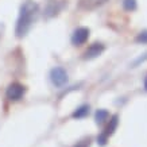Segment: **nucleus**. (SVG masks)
Here are the masks:
<instances>
[{
    "mask_svg": "<svg viewBox=\"0 0 147 147\" xmlns=\"http://www.w3.org/2000/svg\"><path fill=\"white\" fill-rule=\"evenodd\" d=\"M38 4L32 0H27L20 5V11H19V16L16 20V26H15V34L18 38L26 36V34L30 31L34 19H35L36 13H38Z\"/></svg>",
    "mask_w": 147,
    "mask_h": 147,
    "instance_id": "nucleus-1",
    "label": "nucleus"
},
{
    "mask_svg": "<svg viewBox=\"0 0 147 147\" xmlns=\"http://www.w3.org/2000/svg\"><path fill=\"white\" fill-rule=\"evenodd\" d=\"M50 80L55 88H62L67 82V73L61 66H55L50 70Z\"/></svg>",
    "mask_w": 147,
    "mask_h": 147,
    "instance_id": "nucleus-2",
    "label": "nucleus"
},
{
    "mask_svg": "<svg viewBox=\"0 0 147 147\" xmlns=\"http://www.w3.org/2000/svg\"><path fill=\"white\" fill-rule=\"evenodd\" d=\"M24 93H26V86L20 82H11L5 90V96L9 101H19Z\"/></svg>",
    "mask_w": 147,
    "mask_h": 147,
    "instance_id": "nucleus-3",
    "label": "nucleus"
},
{
    "mask_svg": "<svg viewBox=\"0 0 147 147\" xmlns=\"http://www.w3.org/2000/svg\"><path fill=\"white\" fill-rule=\"evenodd\" d=\"M89 38V28L78 27L71 34V43L74 46H82Z\"/></svg>",
    "mask_w": 147,
    "mask_h": 147,
    "instance_id": "nucleus-4",
    "label": "nucleus"
},
{
    "mask_svg": "<svg viewBox=\"0 0 147 147\" xmlns=\"http://www.w3.org/2000/svg\"><path fill=\"white\" fill-rule=\"evenodd\" d=\"M105 50V46L100 43V42H94L92 45L85 50L84 53V59H93V58H97L98 55H101L102 51Z\"/></svg>",
    "mask_w": 147,
    "mask_h": 147,
    "instance_id": "nucleus-5",
    "label": "nucleus"
},
{
    "mask_svg": "<svg viewBox=\"0 0 147 147\" xmlns=\"http://www.w3.org/2000/svg\"><path fill=\"white\" fill-rule=\"evenodd\" d=\"M105 1L107 0H78V7L85 11H92V9L102 5Z\"/></svg>",
    "mask_w": 147,
    "mask_h": 147,
    "instance_id": "nucleus-6",
    "label": "nucleus"
},
{
    "mask_svg": "<svg viewBox=\"0 0 147 147\" xmlns=\"http://www.w3.org/2000/svg\"><path fill=\"white\" fill-rule=\"evenodd\" d=\"M117 125H119V116L117 115H112L111 119H109V123H108L107 128L102 131L101 134L105 136V138H109L113 132L116 131V128H117Z\"/></svg>",
    "mask_w": 147,
    "mask_h": 147,
    "instance_id": "nucleus-7",
    "label": "nucleus"
},
{
    "mask_svg": "<svg viewBox=\"0 0 147 147\" xmlns=\"http://www.w3.org/2000/svg\"><path fill=\"white\" fill-rule=\"evenodd\" d=\"M108 119H109V112L107 109H97L94 113V120H96V124L98 125H102Z\"/></svg>",
    "mask_w": 147,
    "mask_h": 147,
    "instance_id": "nucleus-8",
    "label": "nucleus"
},
{
    "mask_svg": "<svg viewBox=\"0 0 147 147\" xmlns=\"http://www.w3.org/2000/svg\"><path fill=\"white\" fill-rule=\"evenodd\" d=\"M88 113H89V105H88V104H84V105H80L76 111L71 113V117L78 120V119H84L85 116H88Z\"/></svg>",
    "mask_w": 147,
    "mask_h": 147,
    "instance_id": "nucleus-9",
    "label": "nucleus"
},
{
    "mask_svg": "<svg viewBox=\"0 0 147 147\" xmlns=\"http://www.w3.org/2000/svg\"><path fill=\"white\" fill-rule=\"evenodd\" d=\"M138 7V3H136V0H123V8L125 11H135Z\"/></svg>",
    "mask_w": 147,
    "mask_h": 147,
    "instance_id": "nucleus-10",
    "label": "nucleus"
},
{
    "mask_svg": "<svg viewBox=\"0 0 147 147\" xmlns=\"http://www.w3.org/2000/svg\"><path fill=\"white\" fill-rule=\"evenodd\" d=\"M59 8H61V7H57V3H55V1H53V3H50V4L47 5L46 15H47V16H54L55 13H58Z\"/></svg>",
    "mask_w": 147,
    "mask_h": 147,
    "instance_id": "nucleus-11",
    "label": "nucleus"
},
{
    "mask_svg": "<svg viewBox=\"0 0 147 147\" xmlns=\"http://www.w3.org/2000/svg\"><path fill=\"white\" fill-rule=\"evenodd\" d=\"M135 40L138 43H147V30L139 32L138 35H136V38H135Z\"/></svg>",
    "mask_w": 147,
    "mask_h": 147,
    "instance_id": "nucleus-12",
    "label": "nucleus"
},
{
    "mask_svg": "<svg viewBox=\"0 0 147 147\" xmlns=\"http://www.w3.org/2000/svg\"><path fill=\"white\" fill-rule=\"evenodd\" d=\"M90 142H92L90 138H85V139H82V140H80V142H77L73 147H89Z\"/></svg>",
    "mask_w": 147,
    "mask_h": 147,
    "instance_id": "nucleus-13",
    "label": "nucleus"
},
{
    "mask_svg": "<svg viewBox=\"0 0 147 147\" xmlns=\"http://www.w3.org/2000/svg\"><path fill=\"white\" fill-rule=\"evenodd\" d=\"M144 89L147 90V76H146V78H144Z\"/></svg>",
    "mask_w": 147,
    "mask_h": 147,
    "instance_id": "nucleus-14",
    "label": "nucleus"
}]
</instances>
